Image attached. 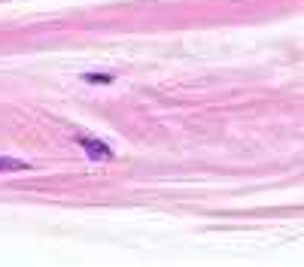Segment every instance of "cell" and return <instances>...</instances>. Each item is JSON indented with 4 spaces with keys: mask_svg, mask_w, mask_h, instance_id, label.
Returning a JSON list of instances; mask_svg holds the SVG:
<instances>
[{
    "mask_svg": "<svg viewBox=\"0 0 304 267\" xmlns=\"http://www.w3.org/2000/svg\"><path fill=\"white\" fill-rule=\"evenodd\" d=\"M76 143L85 149V155L92 158V161H113V149L101 143V140H92V137H85V134H76Z\"/></svg>",
    "mask_w": 304,
    "mask_h": 267,
    "instance_id": "1",
    "label": "cell"
},
{
    "mask_svg": "<svg viewBox=\"0 0 304 267\" xmlns=\"http://www.w3.org/2000/svg\"><path fill=\"white\" fill-rule=\"evenodd\" d=\"M82 79H85V82H101V85H110V82H113L110 73H82Z\"/></svg>",
    "mask_w": 304,
    "mask_h": 267,
    "instance_id": "3",
    "label": "cell"
},
{
    "mask_svg": "<svg viewBox=\"0 0 304 267\" xmlns=\"http://www.w3.org/2000/svg\"><path fill=\"white\" fill-rule=\"evenodd\" d=\"M15 170H31V164L22 158H0V173H15Z\"/></svg>",
    "mask_w": 304,
    "mask_h": 267,
    "instance_id": "2",
    "label": "cell"
}]
</instances>
